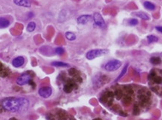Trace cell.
<instances>
[{"label": "cell", "instance_id": "obj_22", "mask_svg": "<svg viewBox=\"0 0 162 120\" xmlns=\"http://www.w3.org/2000/svg\"><path fill=\"white\" fill-rule=\"evenodd\" d=\"M150 62L152 65H158L161 64V58L158 57V56H153L150 59Z\"/></svg>", "mask_w": 162, "mask_h": 120}, {"label": "cell", "instance_id": "obj_16", "mask_svg": "<svg viewBox=\"0 0 162 120\" xmlns=\"http://www.w3.org/2000/svg\"><path fill=\"white\" fill-rule=\"evenodd\" d=\"M134 14L135 16H137V17H139V18L142 19L143 21H149V20L150 19V17H149V16L148 14H146V13H144V12L143 11L137 12Z\"/></svg>", "mask_w": 162, "mask_h": 120}, {"label": "cell", "instance_id": "obj_25", "mask_svg": "<svg viewBox=\"0 0 162 120\" xmlns=\"http://www.w3.org/2000/svg\"><path fill=\"white\" fill-rule=\"evenodd\" d=\"M128 23H129V24L131 26H137V24H138V21L135 18H132L130 20Z\"/></svg>", "mask_w": 162, "mask_h": 120}, {"label": "cell", "instance_id": "obj_13", "mask_svg": "<svg viewBox=\"0 0 162 120\" xmlns=\"http://www.w3.org/2000/svg\"><path fill=\"white\" fill-rule=\"evenodd\" d=\"M10 73V69L8 67H6L2 63H0V76H1V77H7L9 76Z\"/></svg>", "mask_w": 162, "mask_h": 120}, {"label": "cell", "instance_id": "obj_8", "mask_svg": "<svg viewBox=\"0 0 162 120\" xmlns=\"http://www.w3.org/2000/svg\"><path fill=\"white\" fill-rule=\"evenodd\" d=\"M50 113V120H74L68 116V113L65 111L60 110V113Z\"/></svg>", "mask_w": 162, "mask_h": 120}, {"label": "cell", "instance_id": "obj_27", "mask_svg": "<svg viewBox=\"0 0 162 120\" xmlns=\"http://www.w3.org/2000/svg\"><path fill=\"white\" fill-rule=\"evenodd\" d=\"M33 16H34V14H33V12H29L27 14V17L29 19H31V18H33Z\"/></svg>", "mask_w": 162, "mask_h": 120}, {"label": "cell", "instance_id": "obj_24", "mask_svg": "<svg viewBox=\"0 0 162 120\" xmlns=\"http://www.w3.org/2000/svg\"><path fill=\"white\" fill-rule=\"evenodd\" d=\"M65 52V50H64L63 48H60V47H58V48H55V53L58 55H62L63 53Z\"/></svg>", "mask_w": 162, "mask_h": 120}, {"label": "cell", "instance_id": "obj_26", "mask_svg": "<svg viewBox=\"0 0 162 120\" xmlns=\"http://www.w3.org/2000/svg\"><path fill=\"white\" fill-rule=\"evenodd\" d=\"M29 85H30V86H32L33 88H34V89L35 88V86H36L35 83V82L33 81V80H31V81L29 83Z\"/></svg>", "mask_w": 162, "mask_h": 120}, {"label": "cell", "instance_id": "obj_21", "mask_svg": "<svg viewBox=\"0 0 162 120\" xmlns=\"http://www.w3.org/2000/svg\"><path fill=\"white\" fill-rule=\"evenodd\" d=\"M128 63H127V64L125 65L124 68H123V69L122 70L121 73H120V75H119V77H118L115 80V82H117L119 80L121 79V78L122 77L125 75V73L127 72V69H128Z\"/></svg>", "mask_w": 162, "mask_h": 120}, {"label": "cell", "instance_id": "obj_9", "mask_svg": "<svg viewBox=\"0 0 162 120\" xmlns=\"http://www.w3.org/2000/svg\"><path fill=\"white\" fill-rule=\"evenodd\" d=\"M92 17H93V21H94L95 23H96L98 26H99V27L101 28V29L105 28V21H104V18H103V17L101 16V14H100V13L96 12V13H94V14H93Z\"/></svg>", "mask_w": 162, "mask_h": 120}, {"label": "cell", "instance_id": "obj_18", "mask_svg": "<svg viewBox=\"0 0 162 120\" xmlns=\"http://www.w3.org/2000/svg\"><path fill=\"white\" fill-rule=\"evenodd\" d=\"M36 28V23L34 22V21H31V22L29 23V24L26 26V30L29 32H34L35 29Z\"/></svg>", "mask_w": 162, "mask_h": 120}, {"label": "cell", "instance_id": "obj_6", "mask_svg": "<svg viewBox=\"0 0 162 120\" xmlns=\"http://www.w3.org/2000/svg\"><path fill=\"white\" fill-rule=\"evenodd\" d=\"M34 75V73L33 71H26L17 78V83L19 86H24L26 84H29V82L31 80H33Z\"/></svg>", "mask_w": 162, "mask_h": 120}, {"label": "cell", "instance_id": "obj_4", "mask_svg": "<svg viewBox=\"0 0 162 120\" xmlns=\"http://www.w3.org/2000/svg\"><path fill=\"white\" fill-rule=\"evenodd\" d=\"M148 84L156 95L162 96V70L153 68L148 75Z\"/></svg>", "mask_w": 162, "mask_h": 120}, {"label": "cell", "instance_id": "obj_1", "mask_svg": "<svg viewBox=\"0 0 162 120\" xmlns=\"http://www.w3.org/2000/svg\"><path fill=\"white\" fill-rule=\"evenodd\" d=\"M103 104L111 107V110L121 116L128 114L123 108L132 107V114L140 115L141 112L148 110L152 104V93L146 87L137 85H123L112 86L106 89L99 98Z\"/></svg>", "mask_w": 162, "mask_h": 120}, {"label": "cell", "instance_id": "obj_23", "mask_svg": "<svg viewBox=\"0 0 162 120\" xmlns=\"http://www.w3.org/2000/svg\"><path fill=\"white\" fill-rule=\"evenodd\" d=\"M147 41H148V42L149 43V44L157 42V41H158V38L156 37V36H152V35H150V36H147Z\"/></svg>", "mask_w": 162, "mask_h": 120}, {"label": "cell", "instance_id": "obj_11", "mask_svg": "<svg viewBox=\"0 0 162 120\" xmlns=\"http://www.w3.org/2000/svg\"><path fill=\"white\" fill-rule=\"evenodd\" d=\"M92 20H93V17L91 15H87V14H83V15H81L80 17H78L77 21V23L82 24V25H86L88 23L90 22Z\"/></svg>", "mask_w": 162, "mask_h": 120}, {"label": "cell", "instance_id": "obj_3", "mask_svg": "<svg viewBox=\"0 0 162 120\" xmlns=\"http://www.w3.org/2000/svg\"><path fill=\"white\" fill-rule=\"evenodd\" d=\"M29 102L26 98H14V97H7L2 100L1 108H3L6 111L23 112L25 111L29 107Z\"/></svg>", "mask_w": 162, "mask_h": 120}, {"label": "cell", "instance_id": "obj_5", "mask_svg": "<svg viewBox=\"0 0 162 120\" xmlns=\"http://www.w3.org/2000/svg\"><path fill=\"white\" fill-rule=\"evenodd\" d=\"M109 53V50L107 49H94L88 51L86 54V57L88 60H93L100 56H104V55L108 54Z\"/></svg>", "mask_w": 162, "mask_h": 120}, {"label": "cell", "instance_id": "obj_15", "mask_svg": "<svg viewBox=\"0 0 162 120\" xmlns=\"http://www.w3.org/2000/svg\"><path fill=\"white\" fill-rule=\"evenodd\" d=\"M10 26V21L8 19L5 17H1L0 18V27L1 29H5Z\"/></svg>", "mask_w": 162, "mask_h": 120}, {"label": "cell", "instance_id": "obj_29", "mask_svg": "<svg viewBox=\"0 0 162 120\" xmlns=\"http://www.w3.org/2000/svg\"><path fill=\"white\" fill-rule=\"evenodd\" d=\"M9 120H18L17 118H15V117H11V118L9 119Z\"/></svg>", "mask_w": 162, "mask_h": 120}, {"label": "cell", "instance_id": "obj_7", "mask_svg": "<svg viewBox=\"0 0 162 120\" xmlns=\"http://www.w3.org/2000/svg\"><path fill=\"white\" fill-rule=\"evenodd\" d=\"M122 66V62L117 59L110 60L106 63L104 66V68L107 71H115L118 70Z\"/></svg>", "mask_w": 162, "mask_h": 120}, {"label": "cell", "instance_id": "obj_10", "mask_svg": "<svg viewBox=\"0 0 162 120\" xmlns=\"http://www.w3.org/2000/svg\"><path fill=\"white\" fill-rule=\"evenodd\" d=\"M52 89L49 86H43L38 90V94L43 98H47L52 95Z\"/></svg>", "mask_w": 162, "mask_h": 120}, {"label": "cell", "instance_id": "obj_28", "mask_svg": "<svg viewBox=\"0 0 162 120\" xmlns=\"http://www.w3.org/2000/svg\"><path fill=\"white\" fill-rule=\"evenodd\" d=\"M155 29H157L159 32L162 33V26H156V27H155Z\"/></svg>", "mask_w": 162, "mask_h": 120}, {"label": "cell", "instance_id": "obj_14", "mask_svg": "<svg viewBox=\"0 0 162 120\" xmlns=\"http://www.w3.org/2000/svg\"><path fill=\"white\" fill-rule=\"evenodd\" d=\"M15 5L21 6V7L23 8H30L31 7V2L29 0H13Z\"/></svg>", "mask_w": 162, "mask_h": 120}, {"label": "cell", "instance_id": "obj_2", "mask_svg": "<svg viewBox=\"0 0 162 120\" xmlns=\"http://www.w3.org/2000/svg\"><path fill=\"white\" fill-rule=\"evenodd\" d=\"M58 80H61L62 90L66 94H70L74 90L78 88V86L83 83L82 74L76 68H71L67 71H62L58 77Z\"/></svg>", "mask_w": 162, "mask_h": 120}, {"label": "cell", "instance_id": "obj_20", "mask_svg": "<svg viewBox=\"0 0 162 120\" xmlns=\"http://www.w3.org/2000/svg\"><path fill=\"white\" fill-rule=\"evenodd\" d=\"M65 38L68 39V41H74L76 39V36L74 33L71 32H65Z\"/></svg>", "mask_w": 162, "mask_h": 120}, {"label": "cell", "instance_id": "obj_30", "mask_svg": "<svg viewBox=\"0 0 162 120\" xmlns=\"http://www.w3.org/2000/svg\"><path fill=\"white\" fill-rule=\"evenodd\" d=\"M93 120H102V119H101V118H96V119H94Z\"/></svg>", "mask_w": 162, "mask_h": 120}, {"label": "cell", "instance_id": "obj_17", "mask_svg": "<svg viewBox=\"0 0 162 120\" xmlns=\"http://www.w3.org/2000/svg\"><path fill=\"white\" fill-rule=\"evenodd\" d=\"M143 6H144V8L146 9L149 11H153L155 9V5L153 3H152V2H148V1H146V2L143 3Z\"/></svg>", "mask_w": 162, "mask_h": 120}, {"label": "cell", "instance_id": "obj_19", "mask_svg": "<svg viewBox=\"0 0 162 120\" xmlns=\"http://www.w3.org/2000/svg\"><path fill=\"white\" fill-rule=\"evenodd\" d=\"M51 65L54 67H69V65L68 63L63 62H58L54 61L52 62Z\"/></svg>", "mask_w": 162, "mask_h": 120}, {"label": "cell", "instance_id": "obj_12", "mask_svg": "<svg viewBox=\"0 0 162 120\" xmlns=\"http://www.w3.org/2000/svg\"><path fill=\"white\" fill-rule=\"evenodd\" d=\"M11 64L15 68H21L25 64V58L23 56H17L12 60Z\"/></svg>", "mask_w": 162, "mask_h": 120}]
</instances>
